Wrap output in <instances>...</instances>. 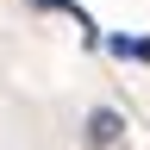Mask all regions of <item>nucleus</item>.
<instances>
[{"instance_id": "obj_1", "label": "nucleus", "mask_w": 150, "mask_h": 150, "mask_svg": "<svg viewBox=\"0 0 150 150\" xmlns=\"http://www.w3.org/2000/svg\"><path fill=\"white\" fill-rule=\"evenodd\" d=\"M125 138V119L112 106H100V112H88V144H119Z\"/></svg>"}, {"instance_id": "obj_2", "label": "nucleus", "mask_w": 150, "mask_h": 150, "mask_svg": "<svg viewBox=\"0 0 150 150\" xmlns=\"http://www.w3.org/2000/svg\"><path fill=\"white\" fill-rule=\"evenodd\" d=\"M112 50H119V56H138V63H150V38H112Z\"/></svg>"}]
</instances>
